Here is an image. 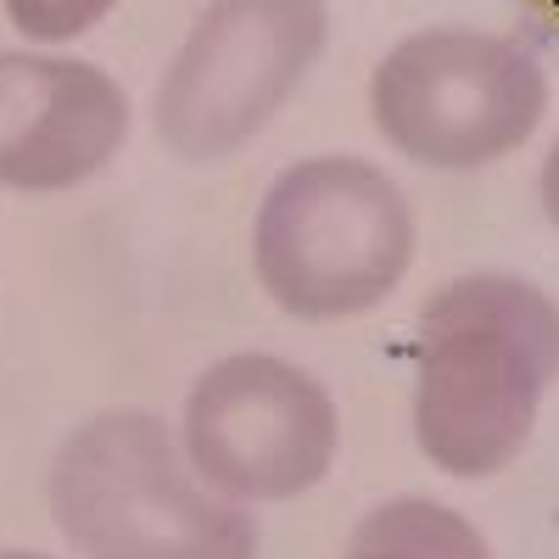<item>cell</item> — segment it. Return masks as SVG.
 <instances>
[{
  "mask_svg": "<svg viewBox=\"0 0 559 559\" xmlns=\"http://www.w3.org/2000/svg\"><path fill=\"white\" fill-rule=\"evenodd\" d=\"M559 386V302L521 274H459L419 308L414 442L442 476L509 471Z\"/></svg>",
  "mask_w": 559,
  "mask_h": 559,
  "instance_id": "obj_1",
  "label": "cell"
},
{
  "mask_svg": "<svg viewBox=\"0 0 559 559\" xmlns=\"http://www.w3.org/2000/svg\"><path fill=\"white\" fill-rule=\"evenodd\" d=\"M45 498L79 559H258L252 509L202 487L168 419L146 408H107L68 431Z\"/></svg>",
  "mask_w": 559,
  "mask_h": 559,
  "instance_id": "obj_2",
  "label": "cell"
},
{
  "mask_svg": "<svg viewBox=\"0 0 559 559\" xmlns=\"http://www.w3.org/2000/svg\"><path fill=\"white\" fill-rule=\"evenodd\" d=\"M419 218L408 191L376 163L331 152L280 174L252 218L263 297L292 319H358L414 269Z\"/></svg>",
  "mask_w": 559,
  "mask_h": 559,
  "instance_id": "obj_3",
  "label": "cell"
},
{
  "mask_svg": "<svg viewBox=\"0 0 559 559\" xmlns=\"http://www.w3.org/2000/svg\"><path fill=\"white\" fill-rule=\"evenodd\" d=\"M369 112L397 157L437 174H471L515 157L543 129L548 73L515 34L419 28L376 62Z\"/></svg>",
  "mask_w": 559,
  "mask_h": 559,
  "instance_id": "obj_4",
  "label": "cell"
},
{
  "mask_svg": "<svg viewBox=\"0 0 559 559\" xmlns=\"http://www.w3.org/2000/svg\"><path fill=\"white\" fill-rule=\"evenodd\" d=\"M324 45V0H207L157 79V140L179 163L236 157L292 107Z\"/></svg>",
  "mask_w": 559,
  "mask_h": 559,
  "instance_id": "obj_5",
  "label": "cell"
},
{
  "mask_svg": "<svg viewBox=\"0 0 559 559\" xmlns=\"http://www.w3.org/2000/svg\"><path fill=\"white\" fill-rule=\"evenodd\" d=\"M336 397L302 364L274 353H229L185 392L179 453L229 503H292L336 464Z\"/></svg>",
  "mask_w": 559,
  "mask_h": 559,
  "instance_id": "obj_6",
  "label": "cell"
},
{
  "mask_svg": "<svg viewBox=\"0 0 559 559\" xmlns=\"http://www.w3.org/2000/svg\"><path fill=\"white\" fill-rule=\"evenodd\" d=\"M129 90L84 57L0 51V185L23 197L79 191L129 140Z\"/></svg>",
  "mask_w": 559,
  "mask_h": 559,
  "instance_id": "obj_7",
  "label": "cell"
},
{
  "mask_svg": "<svg viewBox=\"0 0 559 559\" xmlns=\"http://www.w3.org/2000/svg\"><path fill=\"white\" fill-rule=\"evenodd\" d=\"M342 559H492V543L437 498H392L353 526Z\"/></svg>",
  "mask_w": 559,
  "mask_h": 559,
  "instance_id": "obj_8",
  "label": "cell"
},
{
  "mask_svg": "<svg viewBox=\"0 0 559 559\" xmlns=\"http://www.w3.org/2000/svg\"><path fill=\"white\" fill-rule=\"evenodd\" d=\"M118 12V0H7V17L23 39L34 45H68L107 23Z\"/></svg>",
  "mask_w": 559,
  "mask_h": 559,
  "instance_id": "obj_9",
  "label": "cell"
},
{
  "mask_svg": "<svg viewBox=\"0 0 559 559\" xmlns=\"http://www.w3.org/2000/svg\"><path fill=\"white\" fill-rule=\"evenodd\" d=\"M537 202H543V218L559 229V134H554V146L543 157V174H537Z\"/></svg>",
  "mask_w": 559,
  "mask_h": 559,
  "instance_id": "obj_10",
  "label": "cell"
},
{
  "mask_svg": "<svg viewBox=\"0 0 559 559\" xmlns=\"http://www.w3.org/2000/svg\"><path fill=\"white\" fill-rule=\"evenodd\" d=\"M0 559H51V554H34V548H7Z\"/></svg>",
  "mask_w": 559,
  "mask_h": 559,
  "instance_id": "obj_11",
  "label": "cell"
}]
</instances>
